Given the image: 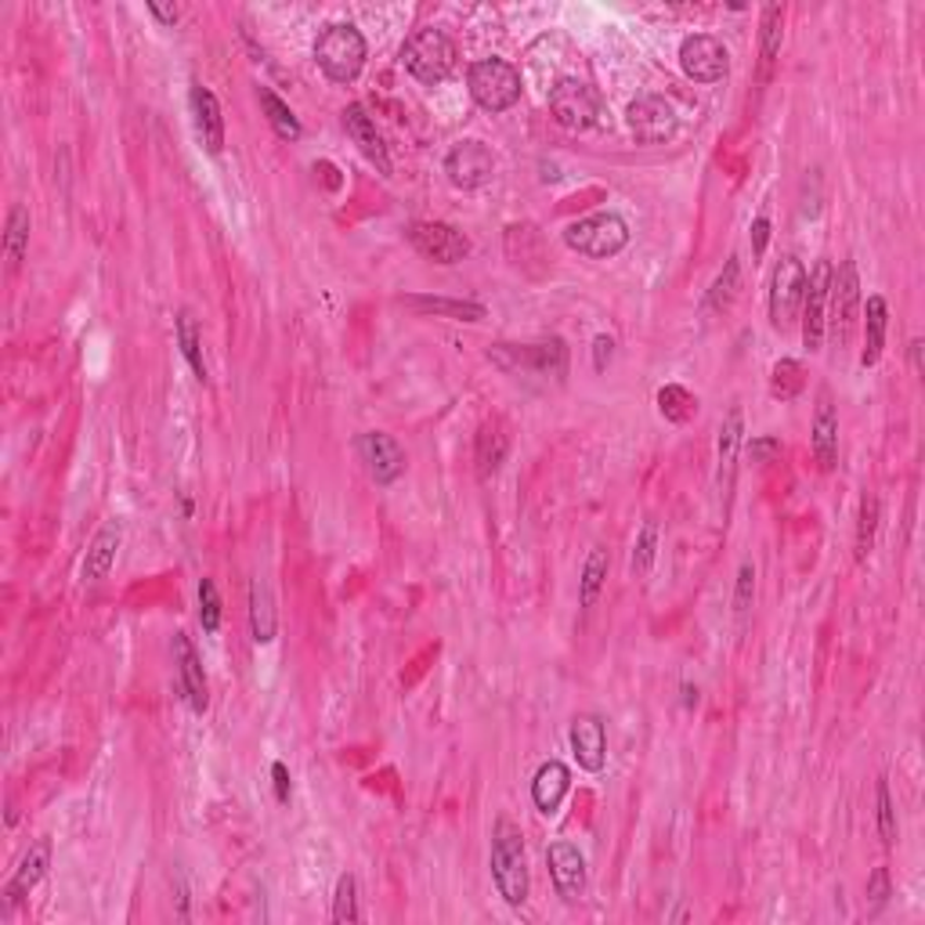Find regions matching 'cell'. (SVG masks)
I'll use <instances>...</instances> for the list:
<instances>
[{
	"mask_svg": "<svg viewBox=\"0 0 925 925\" xmlns=\"http://www.w3.org/2000/svg\"><path fill=\"white\" fill-rule=\"evenodd\" d=\"M492 883L510 908H521L528 900L525 835L506 817L495 821V828H492Z\"/></svg>",
	"mask_w": 925,
	"mask_h": 925,
	"instance_id": "cell-1",
	"label": "cell"
},
{
	"mask_svg": "<svg viewBox=\"0 0 925 925\" xmlns=\"http://www.w3.org/2000/svg\"><path fill=\"white\" fill-rule=\"evenodd\" d=\"M366 37L358 33L351 22H333L319 33L314 40V62L319 70L330 76L333 84H351L358 81V73L366 70Z\"/></svg>",
	"mask_w": 925,
	"mask_h": 925,
	"instance_id": "cell-2",
	"label": "cell"
},
{
	"mask_svg": "<svg viewBox=\"0 0 925 925\" xmlns=\"http://www.w3.org/2000/svg\"><path fill=\"white\" fill-rule=\"evenodd\" d=\"M456 59H459L456 44L442 29H416L402 44V65L427 87L445 84L456 70Z\"/></svg>",
	"mask_w": 925,
	"mask_h": 925,
	"instance_id": "cell-3",
	"label": "cell"
},
{
	"mask_svg": "<svg viewBox=\"0 0 925 925\" xmlns=\"http://www.w3.org/2000/svg\"><path fill=\"white\" fill-rule=\"evenodd\" d=\"M470 98L478 101L484 112H506L521 101V73L503 59H481L470 65L467 73Z\"/></svg>",
	"mask_w": 925,
	"mask_h": 925,
	"instance_id": "cell-4",
	"label": "cell"
},
{
	"mask_svg": "<svg viewBox=\"0 0 925 925\" xmlns=\"http://www.w3.org/2000/svg\"><path fill=\"white\" fill-rule=\"evenodd\" d=\"M564 243H568L575 254L604 261V257H615L618 250H626L629 224L618 218V213H590V218L568 224Z\"/></svg>",
	"mask_w": 925,
	"mask_h": 925,
	"instance_id": "cell-5",
	"label": "cell"
},
{
	"mask_svg": "<svg viewBox=\"0 0 925 925\" xmlns=\"http://www.w3.org/2000/svg\"><path fill=\"white\" fill-rule=\"evenodd\" d=\"M550 112L560 127L568 131H590L596 120L604 116V98L596 95V87H590L585 81H557L554 91H550Z\"/></svg>",
	"mask_w": 925,
	"mask_h": 925,
	"instance_id": "cell-6",
	"label": "cell"
},
{
	"mask_svg": "<svg viewBox=\"0 0 925 925\" xmlns=\"http://www.w3.org/2000/svg\"><path fill=\"white\" fill-rule=\"evenodd\" d=\"M492 358L506 369H532L539 377H554V380L568 377V347H564L560 336L543 341V344H525V347L495 344Z\"/></svg>",
	"mask_w": 925,
	"mask_h": 925,
	"instance_id": "cell-7",
	"label": "cell"
},
{
	"mask_svg": "<svg viewBox=\"0 0 925 925\" xmlns=\"http://www.w3.org/2000/svg\"><path fill=\"white\" fill-rule=\"evenodd\" d=\"M626 123L633 131V138L640 145H662L669 141L676 127H680V116H676L673 101L662 95H640L629 101L626 109Z\"/></svg>",
	"mask_w": 925,
	"mask_h": 925,
	"instance_id": "cell-8",
	"label": "cell"
},
{
	"mask_svg": "<svg viewBox=\"0 0 925 925\" xmlns=\"http://www.w3.org/2000/svg\"><path fill=\"white\" fill-rule=\"evenodd\" d=\"M831 314L825 319V330L831 325V341L835 347L850 344L853 336V322H856V304H861V279H856V264L853 261H842L839 272H831Z\"/></svg>",
	"mask_w": 925,
	"mask_h": 925,
	"instance_id": "cell-9",
	"label": "cell"
},
{
	"mask_svg": "<svg viewBox=\"0 0 925 925\" xmlns=\"http://www.w3.org/2000/svg\"><path fill=\"white\" fill-rule=\"evenodd\" d=\"M405 235L434 264H459L462 257H470V239L448 221H412Z\"/></svg>",
	"mask_w": 925,
	"mask_h": 925,
	"instance_id": "cell-10",
	"label": "cell"
},
{
	"mask_svg": "<svg viewBox=\"0 0 925 925\" xmlns=\"http://www.w3.org/2000/svg\"><path fill=\"white\" fill-rule=\"evenodd\" d=\"M806 293V268L799 264V257H781V264L774 268L770 279V322L774 330H788L795 322L799 308H803Z\"/></svg>",
	"mask_w": 925,
	"mask_h": 925,
	"instance_id": "cell-11",
	"label": "cell"
},
{
	"mask_svg": "<svg viewBox=\"0 0 925 925\" xmlns=\"http://www.w3.org/2000/svg\"><path fill=\"white\" fill-rule=\"evenodd\" d=\"M445 174H448V182H453L456 188L473 192V188H481V185L492 182L495 156H492V149L484 141H473V138L459 141V145H453V152L445 156Z\"/></svg>",
	"mask_w": 925,
	"mask_h": 925,
	"instance_id": "cell-12",
	"label": "cell"
},
{
	"mask_svg": "<svg viewBox=\"0 0 925 925\" xmlns=\"http://www.w3.org/2000/svg\"><path fill=\"white\" fill-rule=\"evenodd\" d=\"M680 65L691 81L716 84V81H724L727 70H730V54L716 37H708V33H694V37H687L680 44Z\"/></svg>",
	"mask_w": 925,
	"mask_h": 925,
	"instance_id": "cell-13",
	"label": "cell"
},
{
	"mask_svg": "<svg viewBox=\"0 0 925 925\" xmlns=\"http://www.w3.org/2000/svg\"><path fill=\"white\" fill-rule=\"evenodd\" d=\"M828 289H831V264L821 261L814 268V275H806V293H803V344H806V351H821V341H825Z\"/></svg>",
	"mask_w": 925,
	"mask_h": 925,
	"instance_id": "cell-14",
	"label": "cell"
},
{
	"mask_svg": "<svg viewBox=\"0 0 925 925\" xmlns=\"http://www.w3.org/2000/svg\"><path fill=\"white\" fill-rule=\"evenodd\" d=\"M358 453H362L369 473L377 478V484H391L402 478L405 470V453L398 448L391 434H380V431H369L358 437Z\"/></svg>",
	"mask_w": 925,
	"mask_h": 925,
	"instance_id": "cell-15",
	"label": "cell"
},
{
	"mask_svg": "<svg viewBox=\"0 0 925 925\" xmlns=\"http://www.w3.org/2000/svg\"><path fill=\"white\" fill-rule=\"evenodd\" d=\"M546 864H550V878H554L557 893L568 900H579L585 889V861L582 853L575 850L571 842H554L546 850Z\"/></svg>",
	"mask_w": 925,
	"mask_h": 925,
	"instance_id": "cell-16",
	"label": "cell"
},
{
	"mask_svg": "<svg viewBox=\"0 0 925 925\" xmlns=\"http://www.w3.org/2000/svg\"><path fill=\"white\" fill-rule=\"evenodd\" d=\"M344 131L351 134V141L362 149L366 160L377 166L380 174H391V156H387V145H383L380 131H377V120L369 116L366 106H347L344 109Z\"/></svg>",
	"mask_w": 925,
	"mask_h": 925,
	"instance_id": "cell-17",
	"label": "cell"
},
{
	"mask_svg": "<svg viewBox=\"0 0 925 925\" xmlns=\"http://www.w3.org/2000/svg\"><path fill=\"white\" fill-rule=\"evenodd\" d=\"M571 752L582 770L601 774L607 763V730L596 716H575L571 724Z\"/></svg>",
	"mask_w": 925,
	"mask_h": 925,
	"instance_id": "cell-18",
	"label": "cell"
},
{
	"mask_svg": "<svg viewBox=\"0 0 925 925\" xmlns=\"http://www.w3.org/2000/svg\"><path fill=\"white\" fill-rule=\"evenodd\" d=\"M174 662H177V676H182V691L192 713H207V676H202V662L192 640L185 633H174Z\"/></svg>",
	"mask_w": 925,
	"mask_h": 925,
	"instance_id": "cell-19",
	"label": "cell"
},
{
	"mask_svg": "<svg viewBox=\"0 0 925 925\" xmlns=\"http://www.w3.org/2000/svg\"><path fill=\"white\" fill-rule=\"evenodd\" d=\"M48 864H51V842H48V839L33 842V846H29V853L22 856L18 872L11 875V883H8V889H4V904H8V908H15L18 900H26V897L33 893V889L40 886V878L48 875Z\"/></svg>",
	"mask_w": 925,
	"mask_h": 925,
	"instance_id": "cell-20",
	"label": "cell"
},
{
	"mask_svg": "<svg viewBox=\"0 0 925 925\" xmlns=\"http://www.w3.org/2000/svg\"><path fill=\"white\" fill-rule=\"evenodd\" d=\"M192 116H196V134L207 145V152L218 156L224 149V116L210 87L192 84Z\"/></svg>",
	"mask_w": 925,
	"mask_h": 925,
	"instance_id": "cell-21",
	"label": "cell"
},
{
	"mask_svg": "<svg viewBox=\"0 0 925 925\" xmlns=\"http://www.w3.org/2000/svg\"><path fill=\"white\" fill-rule=\"evenodd\" d=\"M568 788H571V774L560 760H546L539 766L532 777V803L539 806V814L554 817L564 795H568Z\"/></svg>",
	"mask_w": 925,
	"mask_h": 925,
	"instance_id": "cell-22",
	"label": "cell"
},
{
	"mask_svg": "<svg viewBox=\"0 0 925 925\" xmlns=\"http://www.w3.org/2000/svg\"><path fill=\"white\" fill-rule=\"evenodd\" d=\"M814 456L821 462V470H831L835 459H839V416H835V405L828 398V391L821 394L817 416H814Z\"/></svg>",
	"mask_w": 925,
	"mask_h": 925,
	"instance_id": "cell-23",
	"label": "cell"
},
{
	"mask_svg": "<svg viewBox=\"0 0 925 925\" xmlns=\"http://www.w3.org/2000/svg\"><path fill=\"white\" fill-rule=\"evenodd\" d=\"M120 539H123V528L116 521H109L95 535V543H91V550H87V557H84V579L87 582H101L112 571V564H116Z\"/></svg>",
	"mask_w": 925,
	"mask_h": 925,
	"instance_id": "cell-24",
	"label": "cell"
},
{
	"mask_svg": "<svg viewBox=\"0 0 925 925\" xmlns=\"http://www.w3.org/2000/svg\"><path fill=\"white\" fill-rule=\"evenodd\" d=\"M886 325H889V308H886V300L875 293V297H867V304H864V351H861L864 369H872L878 358H883Z\"/></svg>",
	"mask_w": 925,
	"mask_h": 925,
	"instance_id": "cell-25",
	"label": "cell"
},
{
	"mask_svg": "<svg viewBox=\"0 0 925 925\" xmlns=\"http://www.w3.org/2000/svg\"><path fill=\"white\" fill-rule=\"evenodd\" d=\"M738 448H741V409H730L724 427H719V492L730 499L738 470Z\"/></svg>",
	"mask_w": 925,
	"mask_h": 925,
	"instance_id": "cell-26",
	"label": "cell"
},
{
	"mask_svg": "<svg viewBox=\"0 0 925 925\" xmlns=\"http://www.w3.org/2000/svg\"><path fill=\"white\" fill-rule=\"evenodd\" d=\"M405 308L420 311V314H437V319H459V322H481L484 314V304H473V300H445V297H405L402 300Z\"/></svg>",
	"mask_w": 925,
	"mask_h": 925,
	"instance_id": "cell-27",
	"label": "cell"
},
{
	"mask_svg": "<svg viewBox=\"0 0 925 925\" xmlns=\"http://www.w3.org/2000/svg\"><path fill=\"white\" fill-rule=\"evenodd\" d=\"M506 453H510V437L503 434V427L484 423L478 431V448H473V459H478V478H492V473L503 467Z\"/></svg>",
	"mask_w": 925,
	"mask_h": 925,
	"instance_id": "cell-28",
	"label": "cell"
},
{
	"mask_svg": "<svg viewBox=\"0 0 925 925\" xmlns=\"http://www.w3.org/2000/svg\"><path fill=\"white\" fill-rule=\"evenodd\" d=\"M250 629H254L257 644L275 640V604H272V590H268L264 579L250 582Z\"/></svg>",
	"mask_w": 925,
	"mask_h": 925,
	"instance_id": "cell-29",
	"label": "cell"
},
{
	"mask_svg": "<svg viewBox=\"0 0 925 925\" xmlns=\"http://www.w3.org/2000/svg\"><path fill=\"white\" fill-rule=\"evenodd\" d=\"M781 40H785V8H781V4H766V8H763V29H760L763 76L770 73L777 51H781Z\"/></svg>",
	"mask_w": 925,
	"mask_h": 925,
	"instance_id": "cell-30",
	"label": "cell"
},
{
	"mask_svg": "<svg viewBox=\"0 0 925 925\" xmlns=\"http://www.w3.org/2000/svg\"><path fill=\"white\" fill-rule=\"evenodd\" d=\"M261 109H264L268 123H272V131L279 134L282 141H297L300 138V120L293 116V109L272 91V87H261Z\"/></svg>",
	"mask_w": 925,
	"mask_h": 925,
	"instance_id": "cell-31",
	"label": "cell"
},
{
	"mask_svg": "<svg viewBox=\"0 0 925 925\" xmlns=\"http://www.w3.org/2000/svg\"><path fill=\"white\" fill-rule=\"evenodd\" d=\"M607 568H612V557H607L604 546H596L593 554H590V560H585L582 579H579V604H582V607H593V604H596V596H601L604 582H607Z\"/></svg>",
	"mask_w": 925,
	"mask_h": 925,
	"instance_id": "cell-32",
	"label": "cell"
},
{
	"mask_svg": "<svg viewBox=\"0 0 925 925\" xmlns=\"http://www.w3.org/2000/svg\"><path fill=\"white\" fill-rule=\"evenodd\" d=\"M26 246H29V210L22 207V202H15L8 213V235H4V250H8V264L11 272L22 264V257H26Z\"/></svg>",
	"mask_w": 925,
	"mask_h": 925,
	"instance_id": "cell-33",
	"label": "cell"
},
{
	"mask_svg": "<svg viewBox=\"0 0 925 925\" xmlns=\"http://www.w3.org/2000/svg\"><path fill=\"white\" fill-rule=\"evenodd\" d=\"M658 409L669 423H687V420H694L698 398L687 387H680V383H669V387L658 391Z\"/></svg>",
	"mask_w": 925,
	"mask_h": 925,
	"instance_id": "cell-34",
	"label": "cell"
},
{
	"mask_svg": "<svg viewBox=\"0 0 925 925\" xmlns=\"http://www.w3.org/2000/svg\"><path fill=\"white\" fill-rule=\"evenodd\" d=\"M803 387H806V372L795 358H781V362L770 369V394L774 398L792 402V398H799V391Z\"/></svg>",
	"mask_w": 925,
	"mask_h": 925,
	"instance_id": "cell-35",
	"label": "cell"
},
{
	"mask_svg": "<svg viewBox=\"0 0 925 925\" xmlns=\"http://www.w3.org/2000/svg\"><path fill=\"white\" fill-rule=\"evenodd\" d=\"M738 289H741V261L738 257H730L727 268L713 282V289H708V311H727L730 304H735Z\"/></svg>",
	"mask_w": 925,
	"mask_h": 925,
	"instance_id": "cell-36",
	"label": "cell"
},
{
	"mask_svg": "<svg viewBox=\"0 0 925 925\" xmlns=\"http://www.w3.org/2000/svg\"><path fill=\"white\" fill-rule=\"evenodd\" d=\"M875 532H878V495H864L861 514H856V560L861 564L872 557Z\"/></svg>",
	"mask_w": 925,
	"mask_h": 925,
	"instance_id": "cell-37",
	"label": "cell"
},
{
	"mask_svg": "<svg viewBox=\"0 0 925 925\" xmlns=\"http://www.w3.org/2000/svg\"><path fill=\"white\" fill-rule=\"evenodd\" d=\"M177 341H182V355L188 358L192 372L199 380H207V362H202V347H199V330H196V319L188 311L177 314Z\"/></svg>",
	"mask_w": 925,
	"mask_h": 925,
	"instance_id": "cell-38",
	"label": "cell"
},
{
	"mask_svg": "<svg viewBox=\"0 0 925 925\" xmlns=\"http://www.w3.org/2000/svg\"><path fill=\"white\" fill-rule=\"evenodd\" d=\"M333 922H358V883L355 875H341L336 883V893H333Z\"/></svg>",
	"mask_w": 925,
	"mask_h": 925,
	"instance_id": "cell-39",
	"label": "cell"
},
{
	"mask_svg": "<svg viewBox=\"0 0 925 925\" xmlns=\"http://www.w3.org/2000/svg\"><path fill=\"white\" fill-rule=\"evenodd\" d=\"M199 622H202L207 633H218V629H221V596H218V585H213V579L199 582Z\"/></svg>",
	"mask_w": 925,
	"mask_h": 925,
	"instance_id": "cell-40",
	"label": "cell"
},
{
	"mask_svg": "<svg viewBox=\"0 0 925 925\" xmlns=\"http://www.w3.org/2000/svg\"><path fill=\"white\" fill-rule=\"evenodd\" d=\"M654 546H658V528H654V521H648L644 532H640V539H637V550H633V575H648L651 571Z\"/></svg>",
	"mask_w": 925,
	"mask_h": 925,
	"instance_id": "cell-41",
	"label": "cell"
},
{
	"mask_svg": "<svg viewBox=\"0 0 925 925\" xmlns=\"http://www.w3.org/2000/svg\"><path fill=\"white\" fill-rule=\"evenodd\" d=\"M878 831H883L886 846L897 842V810H893V799H889L886 781H878Z\"/></svg>",
	"mask_w": 925,
	"mask_h": 925,
	"instance_id": "cell-42",
	"label": "cell"
},
{
	"mask_svg": "<svg viewBox=\"0 0 925 925\" xmlns=\"http://www.w3.org/2000/svg\"><path fill=\"white\" fill-rule=\"evenodd\" d=\"M752 593H755V568H752V560H744L741 571H738V593H735V612L738 615H744L752 607Z\"/></svg>",
	"mask_w": 925,
	"mask_h": 925,
	"instance_id": "cell-43",
	"label": "cell"
},
{
	"mask_svg": "<svg viewBox=\"0 0 925 925\" xmlns=\"http://www.w3.org/2000/svg\"><path fill=\"white\" fill-rule=\"evenodd\" d=\"M749 456L755 462H770V459L781 456V442H777V437H755V442L749 445Z\"/></svg>",
	"mask_w": 925,
	"mask_h": 925,
	"instance_id": "cell-44",
	"label": "cell"
},
{
	"mask_svg": "<svg viewBox=\"0 0 925 925\" xmlns=\"http://www.w3.org/2000/svg\"><path fill=\"white\" fill-rule=\"evenodd\" d=\"M867 897L875 900V908H883L886 900L893 897V893H889V875H886V867H875V872H872V883H867Z\"/></svg>",
	"mask_w": 925,
	"mask_h": 925,
	"instance_id": "cell-45",
	"label": "cell"
},
{
	"mask_svg": "<svg viewBox=\"0 0 925 925\" xmlns=\"http://www.w3.org/2000/svg\"><path fill=\"white\" fill-rule=\"evenodd\" d=\"M612 355H615V341H612V336H596V341H593V366H596V372L607 369Z\"/></svg>",
	"mask_w": 925,
	"mask_h": 925,
	"instance_id": "cell-46",
	"label": "cell"
},
{
	"mask_svg": "<svg viewBox=\"0 0 925 925\" xmlns=\"http://www.w3.org/2000/svg\"><path fill=\"white\" fill-rule=\"evenodd\" d=\"M766 243H770V221H766V218H755V221H752V257H763Z\"/></svg>",
	"mask_w": 925,
	"mask_h": 925,
	"instance_id": "cell-47",
	"label": "cell"
},
{
	"mask_svg": "<svg viewBox=\"0 0 925 925\" xmlns=\"http://www.w3.org/2000/svg\"><path fill=\"white\" fill-rule=\"evenodd\" d=\"M272 777H275V799H279V803H289V770H286V763H272Z\"/></svg>",
	"mask_w": 925,
	"mask_h": 925,
	"instance_id": "cell-48",
	"label": "cell"
},
{
	"mask_svg": "<svg viewBox=\"0 0 925 925\" xmlns=\"http://www.w3.org/2000/svg\"><path fill=\"white\" fill-rule=\"evenodd\" d=\"M149 11L163 22V26H174L177 15H182V8H177V4H149Z\"/></svg>",
	"mask_w": 925,
	"mask_h": 925,
	"instance_id": "cell-49",
	"label": "cell"
},
{
	"mask_svg": "<svg viewBox=\"0 0 925 925\" xmlns=\"http://www.w3.org/2000/svg\"><path fill=\"white\" fill-rule=\"evenodd\" d=\"M911 358H915V369H922V341H911Z\"/></svg>",
	"mask_w": 925,
	"mask_h": 925,
	"instance_id": "cell-50",
	"label": "cell"
}]
</instances>
